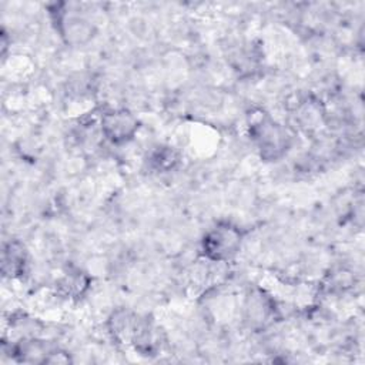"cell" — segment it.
<instances>
[{
  "label": "cell",
  "mask_w": 365,
  "mask_h": 365,
  "mask_svg": "<svg viewBox=\"0 0 365 365\" xmlns=\"http://www.w3.org/2000/svg\"><path fill=\"white\" fill-rule=\"evenodd\" d=\"M242 235L240 228L228 222L211 228L202 240L204 255L215 262L232 258L241 248Z\"/></svg>",
  "instance_id": "cell-1"
},
{
  "label": "cell",
  "mask_w": 365,
  "mask_h": 365,
  "mask_svg": "<svg viewBox=\"0 0 365 365\" xmlns=\"http://www.w3.org/2000/svg\"><path fill=\"white\" fill-rule=\"evenodd\" d=\"M254 138L261 150V155L267 160L278 158L288 147L287 131L271 120H262L254 127Z\"/></svg>",
  "instance_id": "cell-2"
},
{
  "label": "cell",
  "mask_w": 365,
  "mask_h": 365,
  "mask_svg": "<svg viewBox=\"0 0 365 365\" xmlns=\"http://www.w3.org/2000/svg\"><path fill=\"white\" fill-rule=\"evenodd\" d=\"M138 130V121L130 111L120 108L111 110L101 117V131L114 144L130 141Z\"/></svg>",
  "instance_id": "cell-3"
},
{
  "label": "cell",
  "mask_w": 365,
  "mask_h": 365,
  "mask_svg": "<svg viewBox=\"0 0 365 365\" xmlns=\"http://www.w3.org/2000/svg\"><path fill=\"white\" fill-rule=\"evenodd\" d=\"M26 251L20 242H10L3 250L1 269L4 275L17 277L24 271Z\"/></svg>",
  "instance_id": "cell-4"
},
{
  "label": "cell",
  "mask_w": 365,
  "mask_h": 365,
  "mask_svg": "<svg viewBox=\"0 0 365 365\" xmlns=\"http://www.w3.org/2000/svg\"><path fill=\"white\" fill-rule=\"evenodd\" d=\"M175 161H177V157L174 151L170 148H160L158 151H155V154L151 158V163L157 170H167L173 167Z\"/></svg>",
  "instance_id": "cell-5"
}]
</instances>
